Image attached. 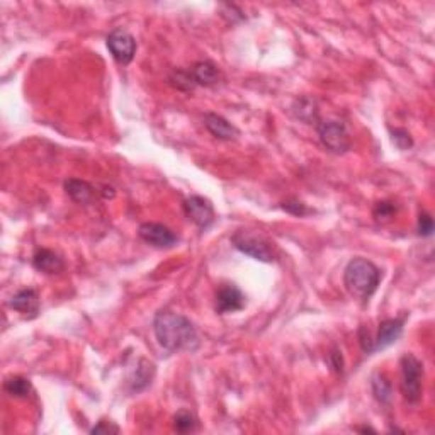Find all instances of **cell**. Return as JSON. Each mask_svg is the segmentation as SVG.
Instances as JSON below:
<instances>
[{"mask_svg": "<svg viewBox=\"0 0 435 435\" xmlns=\"http://www.w3.org/2000/svg\"><path fill=\"white\" fill-rule=\"evenodd\" d=\"M371 387H373L374 398H376L379 403L381 404L391 403V400H393V385H391V381L387 379L386 374H382V373L373 374Z\"/></svg>", "mask_w": 435, "mask_h": 435, "instance_id": "cell-17", "label": "cell"}, {"mask_svg": "<svg viewBox=\"0 0 435 435\" xmlns=\"http://www.w3.org/2000/svg\"><path fill=\"white\" fill-rule=\"evenodd\" d=\"M231 245H233L238 252L255 258L258 262L270 264V262L275 260V252L272 245L267 242L264 236L255 233V231L238 230L231 236Z\"/></svg>", "mask_w": 435, "mask_h": 435, "instance_id": "cell-4", "label": "cell"}, {"mask_svg": "<svg viewBox=\"0 0 435 435\" xmlns=\"http://www.w3.org/2000/svg\"><path fill=\"white\" fill-rule=\"evenodd\" d=\"M4 390L12 398H28L33 393V385L28 378L24 376H11L4 382Z\"/></svg>", "mask_w": 435, "mask_h": 435, "instance_id": "cell-19", "label": "cell"}, {"mask_svg": "<svg viewBox=\"0 0 435 435\" xmlns=\"http://www.w3.org/2000/svg\"><path fill=\"white\" fill-rule=\"evenodd\" d=\"M33 267L43 274H58L65 269V262L53 250L40 248L33 255Z\"/></svg>", "mask_w": 435, "mask_h": 435, "instance_id": "cell-14", "label": "cell"}, {"mask_svg": "<svg viewBox=\"0 0 435 435\" xmlns=\"http://www.w3.org/2000/svg\"><path fill=\"white\" fill-rule=\"evenodd\" d=\"M9 307L19 314H23V316L28 318V320H33V318H36L38 314H40L41 309L40 294H38V291L31 290V287H28V290H21L9 299Z\"/></svg>", "mask_w": 435, "mask_h": 435, "instance_id": "cell-10", "label": "cell"}, {"mask_svg": "<svg viewBox=\"0 0 435 435\" xmlns=\"http://www.w3.org/2000/svg\"><path fill=\"white\" fill-rule=\"evenodd\" d=\"M184 213L191 221L201 230H208L216 219V213H214L213 204L209 199L202 196H191L184 201L182 204Z\"/></svg>", "mask_w": 435, "mask_h": 435, "instance_id": "cell-7", "label": "cell"}, {"mask_svg": "<svg viewBox=\"0 0 435 435\" xmlns=\"http://www.w3.org/2000/svg\"><path fill=\"white\" fill-rule=\"evenodd\" d=\"M90 434L94 435H99V434H104V435H109V434H119V427L116 424H113V422H107V420H101L99 424L96 425V427L90 429Z\"/></svg>", "mask_w": 435, "mask_h": 435, "instance_id": "cell-25", "label": "cell"}, {"mask_svg": "<svg viewBox=\"0 0 435 435\" xmlns=\"http://www.w3.org/2000/svg\"><path fill=\"white\" fill-rule=\"evenodd\" d=\"M391 140H393L396 148H400V150H410L413 146L412 135L403 128L391 129Z\"/></svg>", "mask_w": 435, "mask_h": 435, "instance_id": "cell-22", "label": "cell"}, {"mask_svg": "<svg viewBox=\"0 0 435 435\" xmlns=\"http://www.w3.org/2000/svg\"><path fill=\"white\" fill-rule=\"evenodd\" d=\"M329 364H330V368L334 369L335 373H343V357H342V352H338V351L331 352V354L329 356Z\"/></svg>", "mask_w": 435, "mask_h": 435, "instance_id": "cell-27", "label": "cell"}, {"mask_svg": "<svg viewBox=\"0 0 435 435\" xmlns=\"http://www.w3.org/2000/svg\"><path fill=\"white\" fill-rule=\"evenodd\" d=\"M153 331L158 343L169 352H194L199 348V334L184 314L169 309L158 312L153 320Z\"/></svg>", "mask_w": 435, "mask_h": 435, "instance_id": "cell-1", "label": "cell"}, {"mask_svg": "<svg viewBox=\"0 0 435 435\" xmlns=\"http://www.w3.org/2000/svg\"><path fill=\"white\" fill-rule=\"evenodd\" d=\"M291 113L296 119L307 124H314L316 126V123L320 121V109H318L316 101L308 96L296 99L291 106Z\"/></svg>", "mask_w": 435, "mask_h": 435, "instance_id": "cell-15", "label": "cell"}, {"mask_svg": "<svg viewBox=\"0 0 435 435\" xmlns=\"http://www.w3.org/2000/svg\"><path fill=\"white\" fill-rule=\"evenodd\" d=\"M359 430H360V432H374V429H371V427H363Z\"/></svg>", "mask_w": 435, "mask_h": 435, "instance_id": "cell-29", "label": "cell"}, {"mask_svg": "<svg viewBox=\"0 0 435 435\" xmlns=\"http://www.w3.org/2000/svg\"><path fill=\"white\" fill-rule=\"evenodd\" d=\"M204 126L214 138L223 141H235L238 140L240 131L235 124H231L228 119L223 118V116L208 113L204 114Z\"/></svg>", "mask_w": 435, "mask_h": 435, "instance_id": "cell-12", "label": "cell"}, {"mask_svg": "<svg viewBox=\"0 0 435 435\" xmlns=\"http://www.w3.org/2000/svg\"><path fill=\"white\" fill-rule=\"evenodd\" d=\"M434 233V219L429 213H420L419 216V235L432 236Z\"/></svg>", "mask_w": 435, "mask_h": 435, "instance_id": "cell-24", "label": "cell"}, {"mask_svg": "<svg viewBox=\"0 0 435 435\" xmlns=\"http://www.w3.org/2000/svg\"><path fill=\"white\" fill-rule=\"evenodd\" d=\"M373 214L378 221H387V219H391L396 214V206L390 201H381L374 206Z\"/></svg>", "mask_w": 435, "mask_h": 435, "instance_id": "cell-23", "label": "cell"}, {"mask_svg": "<svg viewBox=\"0 0 435 435\" xmlns=\"http://www.w3.org/2000/svg\"><path fill=\"white\" fill-rule=\"evenodd\" d=\"M107 50L119 65H129L136 55V40L126 29L116 28L107 34Z\"/></svg>", "mask_w": 435, "mask_h": 435, "instance_id": "cell-6", "label": "cell"}, {"mask_svg": "<svg viewBox=\"0 0 435 435\" xmlns=\"http://www.w3.org/2000/svg\"><path fill=\"white\" fill-rule=\"evenodd\" d=\"M402 368V393L408 403L417 404L424 391V364L413 354H404L400 360Z\"/></svg>", "mask_w": 435, "mask_h": 435, "instance_id": "cell-3", "label": "cell"}, {"mask_svg": "<svg viewBox=\"0 0 435 435\" xmlns=\"http://www.w3.org/2000/svg\"><path fill=\"white\" fill-rule=\"evenodd\" d=\"M153 376H155V364H152L146 359H141L140 363H138L136 371L131 378L133 391H141L145 390L146 386L152 385Z\"/></svg>", "mask_w": 435, "mask_h": 435, "instance_id": "cell-18", "label": "cell"}, {"mask_svg": "<svg viewBox=\"0 0 435 435\" xmlns=\"http://www.w3.org/2000/svg\"><path fill=\"white\" fill-rule=\"evenodd\" d=\"M169 82L172 87H175L177 90H182V92H191V90L197 87L189 68L187 70L186 68H175V70L169 75Z\"/></svg>", "mask_w": 435, "mask_h": 435, "instance_id": "cell-21", "label": "cell"}, {"mask_svg": "<svg viewBox=\"0 0 435 435\" xmlns=\"http://www.w3.org/2000/svg\"><path fill=\"white\" fill-rule=\"evenodd\" d=\"M140 238L155 248H172L177 243V235L160 223H143L138 228Z\"/></svg>", "mask_w": 435, "mask_h": 435, "instance_id": "cell-8", "label": "cell"}, {"mask_svg": "<svg viewBox=\"0 0 435 435\" xmlns=\"http://www.w3.org/2000/svg\"><path fill=\"white\" fill-rule=\"evenodd\" d=\"M403 326L404 321L402 318H390V320L381 321L378 335L373 338V352L385 351V348L393 346L396 340L402 337Z\"/></svg>", "mask_w": 435, "mask_h": 435, "instance_id": "cell-11", "label": "cell"}, {"mask_svg": "<svg viewBox=\"0 0 435 435\" xmlns=\"http://www.w3.org/2000/svg\"><path fill=\"white\" fill-rule=\"evenodd\" d=\"M65 191H67V194L73 201L79 202V204H90V202L96 199L99 192L96 191V187H94L92 184L85 182V180L80 179L65 180Z\"/></svg>", "mask_w": 435, "mask_h": 435, "instance_id": "cell-16", "label": "cell"}, {"mask_svg": "<svg viewBox=\"0 0 435 435\" xmlns=\"http://www.w3.org/2000/svg\"><path fill=\"white\" fill-rule=\"evenodd\" d=\"M318 138L326 150L335 155H343L351 150L352 141L347 126L337 119H320L316 123Z\"/></svg>", "mask_w": 435, "mask_h": 435, "instance_id": "cell-5", "label": "cell"}, {"mask_svg": "<svg viewBox=\"0 0 435 435\" xmlns=\"http://www.w3.org/2000/svg\"><path fill=\"white\" fill-rule=\"evenodd\" d=\"M245 308V294L235 284H223L216 291V312L221 314L236 313Z\"/></svg>", "mask_w": 435, "mask_h": 435, "instance_id": "cell-9", "label": "cell"}, {"mask_svg": "<svg viewBox=\"0 0 435 435\" xmlns=\"http://www.w3.org/2000/svg\"><path fill=\"white\" fill-rule=\"evenodd\" d=\"M282 209L287 211V213H291V214H296V216H304V214L312 213V211H309L307 206L303 204V202H298V201L284 202Z\"/></svg>", "mask_w": 435, "mask_h": 435, "instance_id": "cell-26", "label": "cell"}, {"mask_svg": "<svg viewBox=\"0 0 435 435\" xmlns=\"http://www.w3.org/2000/svg\"><path fill=\"white\" fill-rule=\"evenodd\" d=\"M379 282H381V270L368 258L356 257L347 264L343 284L356 298L368 301L376 292Z\"/></svg>", "mask_w": 435, "mask_h": 435, "instance_id": "cell-2", "label": "cell"}, {"mask_svg": "<svg viewBox=\"0 0 435 435\" xmlns=\"http://www.w3.org/2000/svg\"><path fill=\"white\" fill-rule=\"evenodd\" d=\"M189 70L192 73L196 85H201V87H214L223 79L221 70L213 62H208V60L194 63Z\"/></svg>", "mask_w": 435, "mask_h": 435, "instance_id": "cell-13", "label": "cell"}, {"mask_svg": "<svg viewBox=\"0 0 435 435\" xmlns=\"http://www.w3.org/2000/svg\"><path fill=\"white\" fill-rule=\"evenodd\" d=\"M102 194V197H106V199H109V197H114V189L109 187V186H104L102 187V191H99Z\"/></svg>", "mask_w": 435, "mask_h": 435, "instance_id": "cell-28", "label": "cell"}, {"mask_svg": "<svg viewBox=\"0 0 435 435\" xmlns=\"http://www.w3.org/2000/svg\"><path fill=\"white\" fill-rule=\"evenodd\" d=\"M172 425H174V430L179 434H192L196 432L199 424H197V419L194 417L192 412L189 410H179L172 419Z\"/></svg>", "mask_w": 435, "mask_h": 435, "instance_id": "cell-20", "label": "cell"}]
</instances>
